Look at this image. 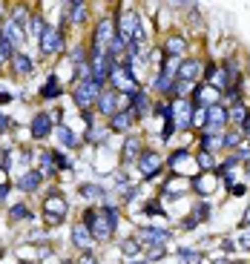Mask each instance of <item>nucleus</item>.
<instances>
[{"mask_svg": "<svg viewBox=\"0 0 250 264\" xmlns=\"http://www.w3.org/2000/svg\"><path fill=\"white\" fill-rule=\"evenodd\" d=\"M83 227L92 232L95 238H109L112 230L118 227V213L112 207H107V210H101V213L89 210V213L83 215Z\"/></svg>", "mask_w": 250, "mask_h": 264, "instance_id": "1", "label": "nucleus"}, {"mask_svg": "<svg viewBox=\"0 0 250 264\" xmlns=\"http://www.w3.org/2000/svg\"><path fill=\"white\" fill-rule=\"evenodd\" d=\"M101 83H95L92 78H86V81L78 83V89H75V100L81 103V106H89L92 100H98L101 98V89H98Z\"/></svg>", "mask_w": 250, "mask_h": 264, "instance_id": "2", "label": "nucleus"}, {"mask_svg": "<svg viewBox=\"0 0 250 264\" xmlns=\"http://www.w3.org/2000/svg\"><path fill=\"white\" fill-rule=\"evenodd\" d=\"M40 49H43V55H58V52L64 49V37H61V32L46 26L43 34H40Z\"/></svg>", "mask_w": 250, "mask_h": 264, "instance_id": "3", "label": "nucleus"}, {"mask_svg": "<svg viewBox=\"0 0 250 264\" xmlns=\"http://www.w3.org/2000/svg\"><path fill=\"white\" fill-rule=\"evenodd\" d=\"M224 121H227V109L224 106H210V109H204V124H207V132L210 135H216L221 127H224Z\"/></svg>", "mask_w": 250, "mask_h": 264, "instance_id": "4", "label": "nucleus"}, {"mask_svg": "<svg viewBox=\"0 0 250 264\" xmlns=\"http://www.w3.org/2000/svg\"><path fill=\"white\" fill-rule=\"evenodd\" d=\"M167 238H170V232H167V230H141L138 235H135L138 244H147V247H152V250L164 247Z\"/></svg>", "mask_w": 250, "mask_h": 264, "instance_id": "5", "label": "nucleus"}, {"mask_svg": "<svg viewBox=\"0 0 250 264\" xmlns=\"http://www.w3.org/2000/svg\"><path fill=\"white\" fill-rule=\"evenodd\" d=\"M43 210L49 213V224H61L64 221V213H67V204H64V198L58 196V193H52L46 198V204H43Z\"/></svg>", "mask_w": 250, "mask_h": 264, "instance_id": "6", "label": "nucleus"}, {"mask_svg": "<svg viewBox=\"0 0 250 264\" xmlns=\"http://www.w3.org/2000/svg\"><path fill=\"white\" fill-rule=\"evenodd\" d=\"M138 169H141L144 178H152V175L161 169V155H158V152H144V155L138 158Z\"/></svg>", "mask_w": 250, "mask_h": 264, "instance_id": "7", "label": "nucleus"}, {"mask_svg": "<svg viewBox=\"0 0 250 264\" xmlns=\"http://www.w3.org/2000/svg\"><path fill=\"white\" fill-rule=\"evenodd\" d=\"M196 98H199L201 109H210V106H216V100H218V89L216 86H199L196 89Z\"/></svg>", "mask_w": 250, "mask_h": 264, "instance_id": "8", "label": "nucleus"}, {"mask_svg": "<svg viewBox=\"0 0 250 264\" xmlns=\"http://www.w3.org/2000/svg\"><path fill=\"white\" fill-rule=\"evenodd\" d=\"M199 75H201V64H199V61H184V64L179 66V78H181V83H193Z\"/></svg>", "mask_w": 250, "mask_h": 264, "instance_id": "9", "label": "nucleus"}, {"mask_svg": "<svg viewBox=\"0 0 250 264\" xmlns=\"http://www.w3.org/2000/svg\"><path fill=\"white\" fill-rule=\"evenodd\" d=\"M112 81H115L118 89H133V72L127 69V66H112Z\"/></svg>", "mask_w": 250, "mask_h": 264, "instance_id": "10", "label": "nucleus"}, {"mask_svg": "<svg viewBox=\"0 0 250 264\" xmlns=\"http://www.w3.org/2000/svg\"><path fill=\"white\" fill-rule=\"evenodd\" d=\"M49 130H52V118L49 115H37L32 121V135H35V138H46Z\"/></svg>", "mask_w": 250, "mask_h": 264, "instance_id": "11", "label": "nucleus"}, {"mask_svg": "<svg viewBox=\"0 0 250 264\" xmlns=\"http://www.w3.org/2000/svg\"><path fill=\"white\" fill-rule=\"evenodd\" d=\"M98 106H101V112H104V115H115V109H118V95H112V92L101 95V98H98Z\"/></svg>", "mask_w": 250, "mask_h": 264, "instance_id": "12", "label": "nucleus"}, {"mask_svg": "<svg viewBox=\"0 0 250 264\" xmlns=\"http://www.w3.org/2000/svg\"><path fill=\"white\" fill-rule=\"evenodd\" d=\"M107 40H112V23L109 20H104L98 26V32H95V49H101Z\"/></svg>", "mask_w": 250, "mask_h": 264, "instance_id": "13", "label": "nucleus"}, {"mask_svg": "<svg viewBox=\"0 0 250 264\" xmlns=\"http://www.w3.org/2000/svg\"><path fill=\"white\" fill-rule=\"evenodd\" d=\"M72 241H75L81 250H89V244H92V235H89V230H86V227H75V230H72Z\"/></svg>", "mask_w": 250, "mask_h": 264, "instance_id": "14", "label": "nucleus"}, {"mask_svg": "<svg viewBox=\"0 0 250 264\" xmlns=\"http://www.w3.org/2000/svg\"><path fill=\"white\" fill-rule=\"evenodd\" d=\"M12 61H15L17 75H29V72H32V61H29L23 52H15V55H12Z\"/></svg>", "mask_w": 250, "mask_h": 264, "instance_id": "15", "label": "nucleus"}, {"mask_svg": "<svg viewBox=\"0 0 250 264\" xmlns=\"http://www.w3.org/2000/svg\"><path fill=\"white\" fill-rule=\"evenodd\" d=\"M164 49H167L170 58H181V55H184V37H170Z\"/></svg>", "mask_w": 250, "mask_h": 264, "instance_id": "16", "label": "nucleus"}, {"mask_svg": "<svg viewBox=\"0 0 250 264\" xmlns=\"http://www.w3.org/2000/svg\"><path fill=\"white\" fill-rule=\"evenodd\" d=\"M40 187V172H26L23 178H20V190H26V193H32Z\"/></svg>", "mask_w": 250, "mask_h": 264, "instance_id": "17", "label": "nucleus"}, {"mask_svg": "<svg viewBox=\"0 0 250 264\" xmlns=\"http://www.w3.org/2000/svg\"><path fill=\"white\" fill-rule=\"evenodd\" d=\"M130 124H133V115H130V112H115V115H112V130L124 132V130H130Z\"/></svg>", "mask_w": 250, "mask_h": 264, "instance_id": "18", "label": "nucleus"}, {"mask_svg": "<svg viewBox=\"0 0 250 264\" xmlns=\"http://www.w3.org/2000/svg\"><path fill=\"white\" fill-rule=\"evenodd\" d=\"M227 121H233V124H245V121H248V109L239 106V103H233L230 112H227Z\"/></svg>", "mask_w": 250, "mask_h": 264, "instance_id": "19", "label": "nucleus"}, {"mask_svg": "<svg viewBox=\"0 0 250 264\" xmlns=\"http://www.w3.org/2000/svg\"><path fill=\"white\" fill-rule=\"evenodd\" d=\"M67 17L72 20V23H81V20H83V3H78V0H75V3H69Z\"/></svg>", "mask_w": 250, "mask_h": 264, "instance_id": "20", "label": "nucleus"}, {"mask_svg": "<svg viewBox=\"0 0 250 264\" xmlns=\"http://www.w3.org/2000/svg\"><path fill=\"white\" fill-rule=\"evenodd\" d=\"M135 155H138V141L130 138V141H127V147H124V161L130 164V161H135Z\"/></svg>", "mask_w": 250, "mask_h": 264, "instance_id": "21", "label": "nucleus"}, {"mask_svg": "<svg viewBox=\"0 0 250 264\" xmlns=\"http://www.w3.org/2000/svg\"><path fill=\"white\" fill-rule=\"evenodd\" d=\"M58 138L64 141V147H75V144H78V138H75V135H72L67 127H58Z\"/></svg>", "mask_w": 250, "mask_h": 264, "instance_id": "22", "label": "nucleus"}, {"mask_svg": "<svg viewBox=\"0 0 250 264\" xmlns=\"http://www.w3.org/2000/svg\"><path fill=\"white\" fill-rule=\"evenodd\" d=\"M15 52H12V43H9V37L0 32V61H6V58H12Z\"/></svg>", "mask_w": 250, "mask_h": 264, "instance_id": "23", "label": "nucleus"}, {"mask_svg": "<svg viewBox=\"0 0 250 264\" xmlns=\"http://www.w3.org/2000/svg\"><path fill=\"white\" fill-rule=\"evenodd\" d=\"M58 95V75H49V81L43 86V98H55Z\"/></svg>", "mask_w": 250, "mask_h": 264, "instance_id": "24", "label": "nucleus"}, {"mask_svg": "<svg viewBox=\"0 0 250 264\" xmlns=\"http://www.w3.org/2000/svg\"><path fill=\"white\" fill-rule=\"evenodd\" d=\"M83 196L86 198H104V190H101L98 184H86V187H83Z\"/></svg>", "mask_w": 250, "mask_h": 264, "instance_id": "25", "label": "nucleus"}, {"mask_svg": "<svg viewBox=\"0 0 250 264\" xmlns=\"http://www.w3.org/2000/svg\"><path fill=\"white\" fill-rule=\"evenodd\" d=\"M201 147H204V152L221 147V144H218V135H204V138H201Z\"/></svg>", "mask_w": 250, "mask_h": 264, "instance_id": "26", "label": "nucleus"}, {"mask_svg": "<svg viewBox=\"0 0 250 264\" xmlns=\"http://www.w3.org/2000/svg\"><path fill=\"white\" fill-rule=\"evenodd\" d=\"M26 20H29V17H26V12H23V9H15V29H20V32H23V29H26Z\"/></svg>", "mask_w": 250, "mask_h": 264, "instance_id": "27", "label": "nucleus"}, {"mask_svg": "<svg viewBox=\"0 0 250 264\" xmlns=\"http://www.w3.org/2000/svg\"><path fill=\"white\" fill-rule=\"evenodd\" d=\"M3 34L9 37V43H20V29H15V26H6Z\"/></svg>", "mask_w": 250, "mask_h": 264, "instance_id": "28", "label": "nucleus"}, {"mask_svg": "<svg viewBox=\"0 0 250 264\" xmlns=\"http://www.w3.org/2000/svg\"><path fill=\"white\" fill-rule=\"evenodd\" d=\"M133 103H135V109H141V112L147 109V98H144L141 92H133Z\"/></svg>", "mask_w": 250, "mask_h": 264, "instance_id": "29", "label": "nucleus"}, {"mask_svg": "<svg viewBox=\"0 0 250 264\" xmlns=\"http://www.w3.org/2000/svg\"><path fill=\"white\" fill-rule=\"evenodd\" d=\"M155 89L167 92V89H170V75H164V72H161V78H155Z\"/></svg>", "mask_w": 250, "mask_h": 264, "instance_id": "30", "label": "nucleus"}, {"mask_svg": "<svg viewBox=\"0 0 250 264\" xmlns=\"http://www.w3.org/2000/svg\"><path fill=\"white\" fill-rule=\"evenodd\" d=\"M199 164L204 166V169H213V155H210V152H201V155H199Z\"/></svg>", "mask_w": 250, "mask_h": 264, "instance_id": "31", "label": "nucleus"}, {"mask_svg": "<svg viewBox=\"0 0 250 264\" xmlns=\"http://www.w3.org/2000/svg\"><path fill=\"white\" fill-rule=\"evenodd\" d=\"M12 218H29V210L23 204H17V207H12Z\"/></svg>", "mask_w": 250, "mask_h": 264, "instance_id": "32", "label": "nucleus"}, {"mask_svg": "<svg viewBox=\"0 0 250 264\" xmlns=\"http://www.w3.org/2000/svg\"><path fill=\"white\" fill-rule=\"evenodd\" d=\"M121 250H124V253H135V250H138V241L130 238V241H124V244H121Z\"/></svg>", "mask_w": 250, "mask_h": 264, "instance_id": "33", "label": "nucleus"}, {"mask_svg": "<svg viewBox=\"0 0 250 264\" xmlns=\"http://www.w3.org/2000/svg\"><path fill=\"white\" fill-rule=\"evenodd\" d=\"M32 34H37V37L43 34V23H40L37 17H35V20H32Z\"/></svg>", "mask_w": 250, "mask_h": 264, "instance_id": "34", "label": "nucleus"}, {"mask_svg": "<svg viewBox=\"0 0 250 264\" xmlns=\"http://www.w3.org/2000/svg\"><path fill=\"white\" fill-rule=\"evenodd\" d=\"M81 264H98V262H95V256H92V253H83V256H81Z\"/></svg>", "mask_w": 250, "mask_h": 264, "instance_id": "35", "label": "nucleus"}, {"mask_svg": "<svg viewBox=\"0 0 250 264\" xmlns=\"http://www.w3.org/2000/svg\"><path fill=\"white\" fill-rule=\"evenodd\" d=\"M193 124H204V109H196V115H193Z\"/></svg>", "mask_w": 250, "mask_h": 264, "instance_id": "36", "label": "nucleus"}, {"mask_svg": "<svg viewBox=\"0 0 250 264\" xmlns=\"http://www.w3.org/2000/svg\"><path fill=\"white\" fill-rule=\"evenodd\" d=\"M181 259H184V262H193V259H196V253H193V250H184V247H181Z\"/></svg>", "mask_w": 250, "mask_h": 264, "instance_id": "37", "label": "nucleus"}, {"mask_svg": "<svg viewBox=\"0 0 250 264\" xmlns=\"http://www.w3.org/2000/svg\"><path fill=\"white\" fill-rule=\"evenodd\" d=\"M224 144H227V147H236V144H239V135H227Z\"/></svg>", "mask_w": 250, "mask_h": 264, "instance_id": "38", "label": "nucleus"}, {"mask_svg": "<svg viewBox=\"0 0 250 264\" xmlns=\"http://www.w3.org/2000/svg\"><path fill=\"white\" fill-rule=\"evenodd\" d=\"M213 83H216V86H221V83H224V72H216V75H213Z\"/></svg>", "mask_w": 250, "mask_h": 264, "instance_id": "39", "label": "nucleus"}, {"mask_svg": "<svg viewBox=\"0 0 250 264\" xmlns=\"http://www.w3.org/2000/svg\"><path fill=\"white\" fill-rule=\"evenodd\" d=\"M6 127H9V118L0 115V132H6Z\"/></svg>", "mask_w": 250, "mask_h": 264, "instance_id": "40", "label": "nucleus"}, {"mask_svg": "<svg viewBox=\"0 0 250 264\" xmlns=\"http://www.w3.org/2000/svg\"><path fill=\"white\" fill-rule=\"evenodd\" d=\"M242 244H245V247H250V230L245 232V235H242Z\"/></svg>", "mask_w": 250, "mask_h": 264, "instance_id": "41", "label": "nucleus"}, {"mask_svg": "<svg viewBox=\"0 0 250 264\" xmlns=\"http://www.w3.org/2000/svg\"><path fill=\"white\" fill-rule=\"evenodd\" d=\"M245 135H248V138H250V118H248V121H245Z\"/></svg>", "mask_w": 250, "mask_h": 264, "instance_id": "42", "label": "nucleus"}, {"mask_svg": "<svg viewBox=\"0 0 250 264\" xmlns=\"http://www.w3.org/2000/svg\"><path fill=\"white\" fill-rule=\"evenodd\" d=\"M3 198H6V190H3V187H0V201H3Z\"/></svg>", "mask_w": 250, "mask_h": 264, "instance_id": "43", "label": "nucleus"}, {"mask_svg": "<svg viewBox=\"0 0 250 264\" xmlns=\"http://www.w3.org/2000/svg\"><path fill=\"white\" fill-rule=\"evenodd\" d=\"M245 224H250V210H248V215H245Z\"/></svg>", "mask_w": 250, "mask_h": 264, "instance_id": "44", "label": "nucleus"}, {"mask_svg": "<svg viewBox=\"0 0 250 264\" xmlns=\"http://www.w3.org/2000/svg\"><path fill=\"white\" fill-rule=\"evenodd\" d=\"M130 264H150V262H144V259H141V262H130Z\"/></svg>", "mask_w": 250, "mask_h": 264, "instance_id": "45", "label": "nucleus"}, {"mask_svg": "<svg viewBox=\"0 0 250 264\" xmlns=\"http://www.w3.org/2000/svg\"><path fill=\"white\" fill-rule=\"evenodd\" d=\"M248 175H250V158H248Z\"/></svg>", "mask_w": 250, "mask_h": 264, "instance_id": "46", "label": "nucleus"}, {"mask_svg": "<svg viewBox=\"0 0 250 264\" xmlns=\"http://www.w3.org/2000/svg\"><path fill=\"white\" fill-rule=\"evenodd\" d=\"M20 264H23V262H20Z\"/></svg>", "mask_w": 250, "mask_h": 264, "instance_id": "47", "label": "nucleus"}]
</instances>
